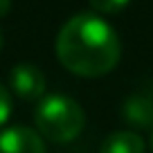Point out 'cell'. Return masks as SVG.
I'll use <instances>...</instances> for the list:
<instances>
[{"mask_svg":"<svg viewBox=\"0 0 153 153\" xmlns=\"http://www.w3.org/2000/svg\"><path fill=\"white\" fill-rule=\"evenodd\" d=\"M151 149H153V131H151Z\"/></svg>","mask_w":153,"mask_h":153,"instance_id":"obj_11","label":"cell"},{"mask_svg":"<svg viewBox=\"0 0 153 153\" xmlns=\"http://www.w3.org/2000/svg\"><path fill=\"white\" fill-rule=\"evenodd\" d=\"M0 50H2V32H0Z\"/></svg>","mask_w":153,"mask_h":153,"instance_id":"obj_10","label":"cell"},{"mask_svg":"<svg viewBox=\"0 0 153 153\" xmlns=\"http://www.w3.org/2000/svg\"><path fill=\"white\" fill-rule=\"evenodd\" d=\"M11 2H14V0H0V18L9 14V9H11Z\"/></svg>","mask_w":153,"mask_h":153,"instance_id":"obj_9","label":"cell"},{"mask_svg":"<svg viewBox=\"0 0 153 153\" xmlns=\"http://www.w3.org/2000/svg\"><path fill=\"white\" fill-rule=\"evenodd\" d=\"M99 153H144V140L133 131H115L104 140Z\"/></svg>","mask_w":153,"mask_h":153,"instance_id":"obj_5","label":"cell"},{"mask_svg":"<svg viewBox=\"0 0 153 153\" xmlns=\"http://www.w3.org/2000/svg\"><path fill=\"white\" fill-rule=\"evenodd\" d=\"M0 153H48V149L38 131L16 124L0 133Z\"/></svg>","mask_w":153,"mask_h":153,"instance_id":"obj_4","label":"cell"},{"mask_svg":"<svg viewBox=\"0 0 153 153\" xmlns=\"http://www.w3.org/2000/svg\"><path fill=\"white\" fill-rule=\"evenodd\" d=\"M11 115V92L0 83V126L9 120Z\"/></svg>","mask_w":153,"mask_h":153,"instance_id":"obj_8","label":"cell"},{"mask_svg":"<svg viewBox=\"0 0 153 153\" xmlns=\"http://www.w3.org/2000/svg\"><path fill=\"white\" fill-rule=\"evenodd\" d=\"M56 56L65 70L79 76L108 74L122 56L120 36L95 14H76L56 36Z\"/></svg>","mask_w":153,"mask_h":153,"instance_id":"obj_1","label":"cell"},{"mask_svg":"<svg viewBox=\"0 0 153 153\" xmlns=\"http://www.w3.org/2000/svg\"><path fill=\"white\" fill-rule=\"evenodd\" d=\"M90 7L99 14H117V11L126 9L131 0H88Z\"/></svg>","mask_w":153,"mask_h":153,"instance_id":"obj_7","label":"cell"},{"mask_svg":"<svg viewBox=\"0 0 153 153\" xmlns=\"http://www.w3.org/2000/svg\"><path fill=\"white\" fill-rule=\"evenodd\" d=\"M124 117L131 124L149 126L153 124V99L146 95H133L124 104Z\"/></svg>","mask_w":153,"mask_h":153,"instance_id":"obj_6","label":"cell"},{"mask_svg":"<svg viewBox=\"0 0 153 153\" xmlns=\"http://www.w3.org/2000/svg\"><path fill=\"white\" fill-rule=\"evenodd\" d=\"M9 88L18 99L36 101L45 97L48 83H45V74L41 72V68L32 63H18L9 72Z\"/></svg>","mask_w":153,"mask_h":153,"instance_id":"obj_3","label":"cell"},{"mask_svg":"<svg viewBox=\"0 0 153 153\" xmlns=\"http://www.w3.org/2000/svg\"><path fill=\"white\" fill-rule=\"evenodd\" d=\"M34 124L38 133L54 144H65L79 137L86 126V113L81 104L65 95H48L41 99Z\"/></svg>","mask_w":153,"mask_h":153,"instance_id":"obj_2","label":"cell"}]
</instances>
